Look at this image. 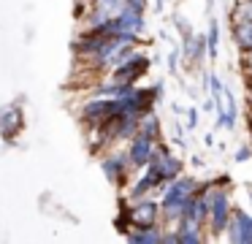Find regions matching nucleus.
<instances>
[{
    "mask_svg": "<svg viewBox=\"0 0 252 244\" xmlns=\"http://www.w3.org/2000/svg\"><path fill=\"white\" fill-rule=\"evenodd\" d=\"M206 5H209V8H212V5H214V0H206Z\"/></svg>",
    "mask_w": 252,
    "mask_h": 244,
    "instance_id": "4be33fe9",
    "label": "nucleus"
},
{
    "mask_svg": "<svg viewBox=\"0 0 252 244\" xmlns=\"http://www.w3.org/2000/svg\"><path fill=\"white\" fill-rule=\"evenodd\" d=\"M155 144H158V139H152V136L141 133V130H136V133L127 139V166H130V171H144V168L149 166V160H152V152H155Z\"/></svg>",
    "mask_w": 252,
    "mask_h": 244,
    "instance_id": "39448f33",
    "label": "nucleus"
},
{
    "mask_svg": "<svg viewBox=\"0 0 252 244\" xmlns=\"http://www.w3.org/2000/svg\"><path fill=\"white\" fill-rule=\"evenodd\" d=\"M198 190V182L192 176H176L171 179V182L163 184V198H160V214H163V220L174 222L179 220L182 209H185L187 198H190L192 193Z\"/></svg>",
    "mask_w": 252,
    "mask_h": 244,
    "instance_id": "f03ea898",
    "label": "nucleus"
},
{
    "mask_svg": "<svg viewBox=\"0 0 252 244\" xmlns=\"http://www.w3.org/2000/svg\"><path fill=\"white\" fill-rule=\"evenodd\" d=\"M149 65H152V60L144 54V49L138 43H133L122 52V57L111 68L109 81H114V84H136L138 79H144L149 73Z\"/></svg>",
    "mask_w": 252,
    "mask_h": 244,
    "instance_id": "7ed1b4c3",
    "label": "nucleus"
},
{
    "mask_svg": "<svg viewBox=\"0 0 252 244\" xmlns=\"http://www.w3.org/2000/svg\"><path fill=\"white\" fill-rule=\"evenodd\" d=\"M100 171H103V176L111 184H120L122 187L127 174H130V166H127L125 155H106V157H100Z\"/></svg>",
    "mask_w": 252,
    "mask_h": 244,
    "instance_id": "9d476101",
    "label": "nucleus"
},
{
    "mask_svg": "<svg viewBox=\"0 0 252 244\" xmlns=\"http://www.w3.org/2000/svg\"><path fill=\"white\" fill-rule=\"evenodd\" d=\"M125 0H90V14H87V30H95L103 22L114 19L122 8H125Z\"/></svg>",
    "mask_w": 252,
    "mask_h": 244,
    "instance_id": "0eeeda50",
    "label": "nucleus"
},
{
    "mask_svg": "<svg viewBox=\"0 0 252 244\" xmlns=\"http://www.w3.org/2000/svg\"><path fill=\"white\" fill-rule=\"evenodd\" d=\"M138 130L160 141V136H163V133H160V119H158V114H155V108H152V111H147L141 119H138Z\"/></svg>",
    "mask_w": 252,
    "mask_h": 244,
    "instance_id": "ddd939ff",
    "label": "nucleus"
},
{
    "mask_svg": "<svg viewBox=\"0 0 252 244\" xmlns=\"http://www.w3.org/2000/svg\"><path fill=\"white\" fill-rule=\"evenodd\" d=\"M233 43L239 52H252V22H233Z\"/></svg>",
    "mask_w": 252,
    "mask_h": 244,
    "instance_id": "f8f14e48",
    "label": "nucleus"
},
{
    "mask_svg": "<svg viewBox=\"0 0 252 244\" xmlns=\"http://www.w3.org/2000/svg\"><path fill=\"white\" fill-rule=\"evenodd\" d=\"M147 168L165 184V182H171V179H176L182 174V160L165 144L158 141V144H155V152H152V160H149Z\"/></svg>",
    "mask_w": 252,
    "mask_h": 244,
    "instance_id": "423d86ee",
    "label": "nucleus"
},
{
    "mask_svg": "<svg viewBox=\"0 0 252 244\" xmlns=\"http://www.w3.org/2000/svg\"><path fill=\"white\" fill-rule=\"evenodd\" d=\"M230 22H252V0H236Z\"/></svg>",
    "mask_w": 252,
    "mask_h": 244,
    "instance_id": "2eb2a0df",
    "label": "nucleus"
},
{
    "mask_svg": "<svg viewBox=\"0 0 252 244\" xmlns=\"http://www.w3.org/2000/svg\"><path fill=\"white\" fill-rule=\"evenodd\" d=\"M120 117V106H117V98L111 95H98L90 98L82 106V119L87 122V128H106L109 122Z\"/></svg>",
    "mask_w": 252,
    "mask_h": 244,
    "instance_id": "20e7f679",
    "label": "nucleus"
},
{
    "mask_svg": "<svg viewBox=\"0 0 252 244\" xmlns=\"http://www.w3.org/2000/svg\"><path fill=\"white\" fill-rule=\"evenodd\" d=\"M155 11H163V0H155Z\"/></svg>",
    "mask_w": 252,
    "mask_h": 244,
    "instance_id": "aec40b11",
    "label": "nucleus"
},
{
    "mask_svg": "<svg viewBox=\"0 0 252 244\" xmlns=\"http://www.w3.org/2000/svg\"><path fill=\"white\" fill-rule=\"evenodd\" d=\"M179 57H182V49L174 46L168 52V73H176V65H179Z\"/></svg>",
    "mask_w": 252,
    "mask_h": 244,
    "instance_id": "dca6fc26",
    "label": "nucleus"
},
{
    "mask_svg": "<svg viewBox=\"0 0 252 244\" xmlns=\"http://www.w3.org/2000/svg\"><path fill=\"white\" fill-rule=\"evenodd\" d=\"M250 128H252V119H250ZM250 146H252V139H250Z\"/></svg>",
    "mask_w": 252,
    "mask_h": 244,
    "instance_id": "5701e85b",
    "label": "nucleus"
},
{
    "mask_svg": "<svg viewBox=\"0 0 252 244\" xmlns=\"http://www.w3.org/2000/svg\"><path fill=\"white\" fill-rule=\"evenodd\" d=\"M222 233L233 244H252V217L241 209H233V214H230Z\"/></svg>",
    "mask_w": 252,
    "mask_h": 244,
    "instance_id": "6e6552de",
    "label": "nucleus"
},
{
    "mask_svg": "<svg viewBox=\"0 0 252 244\" xmlns=\"http://www.w3.org/2000/svg\"><path fill=\"white\" fill-rule=\"evenodd\" d=\"M247 87H250V103H252V79H247Z\"/></svg>",
    "mask_w": 252,
    "mask_h": 244,
    "instance_id": "412c9836",
    "label": "nucleus"
},
{
    "mask_svg": "<svg viewBox=\"0 0 252 244\" xmlns=\"http://www.w3.org/2000/svg\"><path fill=\"white\" fill-rule=\"evenodd\" d=\"M241 70H244L247 79H252V52H244V54H241Z\"/></svg>",
    "mask_w": 252,
    "mask_h": 244,
    "instance_id": "f3484780",
    "label": "nucleus"
},
{
    "mask_svg": "<svg viewBox=\"0 0 252 244\" xmlns=\"http://www.w3.org/2000/svg\"><path fill=\"white\" fill-rule=\"evenodd\" d=\"M198 122H201V111L195 106H190L187 108V128H198Z\"/></svg>",
    "mask_w": 252,
    "mask_h": 244,
    "instance_id": "a211bd4d",
    "label": "nucleus"
},
{
    "mask_svg": "<svg viewBox=\"0 0 252 244\" xmlns=\"http://www.w3.org/2000/svg\"><path fill=\"white\" fill-rule=\"evenodd\" d=\"M247 160H252V146L250 144H244L241 149H236V163H247Z\"/></svg>",
    "mask_w": 252,
    "mask_h": 244,
    "instance_id": "6ab92c4d",
    "label": "nucleus"
},
{
    "mask_svg": "<svg viewBox=\"0 0 252 244\" xmlns=\"http://www.w3.org/2000/svg\"><path fill=\"white\" fill-rule=\"evenodd\" d=\"M22 128H25V114H22V108H19V103L0 106V136H3V139L14 141Z\"/></svg>",
    "mask_w": 252,
    "mask_h": 244,
    "instance_id": "1a4fd4ad",
    "label": "nucleus"
},
{
    "mask_svg": "<svg viewBox=\"0 0 252 244\" xmlns=\"http://www.w3.org/2000/svg\"><path fill=\"white\" fill-rule=\"evenodd\" d=\"M206 54H209L212 60H217V54H220V25H217V19L209 22V33H206Z\"/></svg>",
    "mask_w": 252,
    "mask_h": 244,
    "instance_id": "4468645a",
    "label": "nucleus"
},
{
    "mask_svg": "<svg viewBox=\"0 0 252 244\" xmlns=\"http://www.w3.org/2000/svg\"><path fill=\"white\" fill-rule=\"evenodd\" d=\"M158 187H163V182L149 168H144V176L136 179V184H130V190H127V201L141 198V195H152V190H158Z\"/></svg>",
    "mask_w": 252,
    "mask_h": 244,
    "instance_id": "9b49d317",
    "label": "nucleus"
},
{
    "mask_svg": "<svg viewBox=\"0 0 252 244\" xmlns=\"http://www.w3.org/2000/svg\"><path fill=\"white\" fill-rule=\"evenodd\" d=\"M230 214H233V204H230L228 176H220L212 182V190H209V217H206V228L212 231L214 239L225 231Z\"/></svg>",
    "mask_w": 252,
    "mask_h": 244,
    "instance_id": "f257e3e1",
    "label": "nucleus"
}]
</instances>
